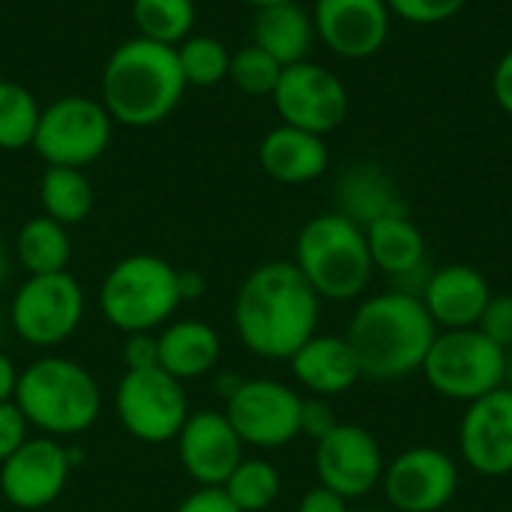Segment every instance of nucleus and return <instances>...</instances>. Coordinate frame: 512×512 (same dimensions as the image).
I'll return each instance as SVG.
<instances>
[{
  "label": "nucleus",
  "instance_id": "cd10ccee",
  "mask_svg": "<svg viewBox=\"0 0 512 512\" xmlns=\"http://www.w3.org/2000/svg\"><path fill=\"white\" fill-rule=\"evenodd\" d=\"M195 0H132V24L141 39L180 45L195 27Z\"/></svg>",
  "mask_w": 512,
  "mask_h": 512
},
{
  "label": "nucleus",
  "instance_id": "e433bc0d",
  "mask_svg": "<svg viewBox=\"0 0 512 512\" xmlns=\"http://www.w3.org/2000/svg\"><path fill=\"white\" fill-rule=\"evenodd\" d=\"M126 369H153L159 366V342L153 333H129L123 345Z\"/></svg>",
  "mask_w": 512,
  "mask_h": 512
},
{
  "label": "nucleus",
  "instance_id": "37998d69",
  "mask_svg": "<svg viewBox=\"0 0 512 512\" xmlns=\"http://www.w3.org/2000/svg\"><path fill=\"white\" fill-rule=\"evenodd\" d=\"M9 270H12V264H9V249H6V243L0 240V288H3L6 279H9Z\"/></svg>",
  "mask_w": 512,
  "mask_h": 512
},
{
  "label": "nucleus",
  "instance_id": "dca6fc26",
  "mask_svg": "<svg viewBox=\"0 0 512 512\" xmlns=\"http://www.w3.org/2000/svg\"><path fill=\"white\" fill-rule=\"evenodd\" d=\"M462 462L480 477H512V390L498 387L495 393L471 402L459 423Z\"/></svg>",
  "mask_w": 512,
  "mask_h": 512
},
{
  "label": "nucleus",
  "instance_id": "c03bdc74",
  "mask_svg": "<svg viewBox=\"0 0 512 512\" xmlns=\"http://www.w3.org/2000/svg\"><path fill=\"white\" fill-rule=\"evenodd\" d=\"M504 387L512 390V348L504 354Z\"/></svg>",
  "mask_w": 512,
  "mask_h": 512
},
{
  "label": "nucleus",
  "instance_id": "c85d7f7f",
  "mask_svg": "<svg viewBox=\"0 0 512 512\" xmlns=\"http://www.w3.org/2000/svg\"><path fill=\"white\" fill-rule=\"evenodd\" d=\"M222 492L240 512H264L276 504L282 492V477L276 465H270L267 459H243L225 480Z\"/></svg>",
  "mask_w": 512,
  "mask_h": 512
},
{
  "label": "nucleus",
  "instance_id": "4c0bfd02",
  "mask_svg": "<svg viewBox=\"0 0 512 512\" xmlns=\"http://www.w3.org/2000/svg\"><path fill=\"white\" fill-rule=\"evenodd\" d=\"M174 512H240L222 489H198L180 501Z\"/></svg>",
  "mask_w": 512,
  "mask_h": 512
},
{
  "label": "nucleus",
  "instance_id": "a18cd8bd",
  "mask_svg": "<svg viewBox=\"0 0 512 512\" xmlns=\"http://www.w3.org/2000/svg\"><path fill=\"white\" fill-rule=\"evenodd\" d=\"M246 3H252L255 9H264V6H276V3H294V0H246Z\"/></svg>",
  "mask_w": 512,
  "mask_h": 512
},
{
  "label": "nucleus",
  "instance_id": "473e14b6",
  "mask_svg": "<svg viewBox=\"0 0 512 512\" xmlns=\"http://www.w3.org/2000/svg\"><path fill=\"white\" fill-rule=\"evenodd\" d=\"M390 15L405 21V24H420V27H435L444 21H453L468 0H387Z\"/></svg>",
  "mask_w": 512,
  "mask_h": 512
},
{
  "label": "nucleus",
  "instance_id": "79ce46f5",
  "mask_svg": "<svg viewBox=\"0 0 512 512\" xmlns=\"http://www.w3.org/2000/svg\"><path fill=\"white\" fill-rule=\"evenodd\" d=\"M204 294V276L195 270H183L180 273V297L183 300H198Z\"/></svg>",
  "mask_w": 512,
  "mask_h": 512
},
{
  "label": "nucleus",
  "instance_id": "6e6552de",
  "mask_svg": "<svg viewBox=\"0 0 512 512\" xmlns=\"http://www.w3.org/2000/svg\"><path fill=\"white\" fill-rule=\"evenodd\" d=\"M111 132L114 120L105 111L102 99L72 93L42 108L33 150L45 159V165L84 168L108 150Z\"/></svg>",
  "mask_w": 512,
  "mask_h": 512
},
{
  "label": "nucleus",
  "instance_id": "b1692460",
  "mask_svg": "<svg viewBox=\"0 0 512 512\" xmlns=\"http://www.w3.org/2000/svg\"><path fill=\"white\" fill-rule=\"evenodd\" d=\"M315 39L318 36H315V24H312V12H306L297 0L264 6L255 12L252 45L264 48L282 66H294V63L309 60Z\"/></svg>",
  "mask_w": 512,
  "mask_h": 512
},
{
  "label": "nucleus",
  "instance_id": "49530a36",
  "mask_svg": "<svg viewBox=\"0 0 512 512\" xmlns=\"http://www.w3.org/2000/svg\"><path fill=\"white\" fill-rule=\"evenodd\" d=\"M6 330H9V315L0 309V342H3V336H6Z\"/></svg>",
  "mask_w": 512,
  "mask_h": 512
},
{
  "label": "nucleus",
  "instance_id": "58836bf2",
  "mask_svg": "<svg viewBox=\"0 0 512 512\" xmlns=\"http://www.w3.org/2000/svg\"><path fill=\"white\" fill-rule=\"evenodd\" d=\"M492 96L498 108L512 117V48L501 54V60L492 69Z\"/></svg>",
  "mask_w": 512,
  "mask_h": 512
},
{
  "label": "nucleus",
  "instance_id": "f8f14e48",
  "mask_svg": "<svg viewBox=\"0 0 512 512\" xmlns=\"http://www.w3.org/2000/svg\"><path fill=\"white\" fill-rule=\"evenodd\" d=\"M270 99L282 123L315 132L321 138L339 129L351 111V96L345 81L312 60L285 66Z\"/></svg>",
  "mask_w": 512,
  "mask_h": 512
},
{
  "label": "nucleus",
  "instance_id": "c756f323",
  "mask_svg": "<svg viewBox=\"0 0 512 512\" xmlns=\"http://www.w3.org/2000/svg\"><path fill=\"white\" fill-rule=\"evenodd\" d=\"M39 114L42 108L36 96L24 84L0 78V150L33 147Z\"/></svg>",
  "mask_w": 512,
  "mask_h": 512
},
{
  "label": "nucleus",
  "instance_id": "2f4dec72",
  "mask_svg": "<svg viewBox=\"0 0 512 512\" xmlns=\"http://www.w3.org/2000/svg\"><path fill=\"white\" fill-rule=\"evenodd\" d=\"M282 69L285 66L279 60H273L264 48L246 45L231 54L228 78L249 96H273V90L282 78Z\"/></svg>",
  "mask_w": 512,
  "mask_h": 512
},
{
  "label": "nucleus",
  "instance_id": "f3484780",
  "mask_svg": "<svg viewBox=\"0 0 512 512\" xmlns=\"http://www.w3.org/2000/svg\"><path fill=\"white\" fill-rule=\"evenodd\" d=\"M315 36L345 60H366L378 54L390 36L387 0H315Z\"/></svg>",
  "mask_w": 512,
  "mask_h": 512
},
{
  "label": "nucleus",
  "instance_id": "f03ea898",
  "mask_svg": "<svg viewBox=\"0 0 512 512\" xmlns=\"http://www.w3.org/2000/svg\"><path fill=\"white\" fill-rule=\"evenodd\" d=\"M435 336L438 327L423 300L396 288L363 297L345 333L363 378L372 381H402L420 372Z\"/></svg>",
  "mask_w": 512,
  "mask_h": 512
},
{
  "label": "nucleus",
  "instance_id": "7c9ffc66",
  "mask_svg": "<svg viewBox=\"0 0 512 512\" xmlns=\"http://www.w3.org/2000/svg\"><path fill=\"white\" fill-rule=\"evenodd\" d=\"M177 60L186 84L192 87H216L228 78L231 51L222 39L207 33H192L177 45Z\"/></svg>",
  "mask_w": 512,
  "mask_h": 512
},
{
  "label": "nucleus",
  "instance_id": "aec40b11",
  "mask_svg": "<svg viewBox=\"0 0 512 512\" xmlns=\"http://www.w3.org/2000/svg\"><path fill=\"white\" fill-rule=\"evenodd\" d=\"M420 300L438 330H468L480 324L492 285L471 264H444L429 273Z\"/></svg>",
  "mask_w": 512,
  "mask_h": 512
},
{
  "label": "nucleus",
  "instance_id": "de8ad7c7",
  "mask_svg": "<svg viewBox=\"0 0 512 512\" xmlns=\"http://www.w3.org/2000/svg\"><path fill=\"white\" fill-rule=\"evenodd\" d=\"M357 512H384V510H357Z\"/></svg>",
  "mask_w": 512,
  "mask_h": 512
},
{
  "label": "nucleus",
  "instance_id": "9d476101",
  "mask_svg": "<svg viewBox=\"0 0 512 512\" xmlns=\"http://www.w3.org/2000/svg\"><path fill=\"white\" fill-rule=\"evenodd\" d=\"M114 408L123 429L144 444L174 441L189 417L183 381L165 369H126L117 384Z\"/></svg>",
  "mask_w": 512,
  "mask_h": 512
},
{
  "label": "nucleus",
  "instance_id": "20e7f679",
  "mask_svg": "<svg viewBox=\"0 0 512 512\" xmlns=\"http://www.w3.org/2000/svg\"><path fill=\"white\" fill-rule=\"evenodd\" d=\"M294 264L321 300L348 303L366 294L372 282V255L366 231L342 213L309 219L294 243Z\"/></svg>",
  "mask_w": 512,
  "mask_h": 512
},
{
  "label": "nucleus",
  "instance_id": "5701e85b",
  "mask_svg": "<svg viewBox=\"0 0 512 512\" xmlns=\"http://www.w3.org/2000/svg\"><path fill=\"white\" fill-rule=\"evenodd\" d=\"M159 369L174 375L177 381L204 378L216 369L222 357L219 333L204 321H174L159 336Z\"/></svg>",
  "mask_w": 512,
  "mask_h": 512
},
{
  "label": "nucleus",
  "instance_id": "412c9836",
  "mask_svg": "<svg viewBox=\"0 0 512 512\" xmlns=\"http://www.w3.org/2000/svg\"><path fill=\"white\" fill-rule=\"evenodd\" d=\"M258 162L264 174L285 186H303L330 168V147L321 135L279 123L270 129L258 147Z\"/></svg>",
  "mask_w": 512,
  "mask_h": 512
},
{
  "label": "nucleus",
  "instance_id": "72a5a7b5",
  "mask_svg": "<svg viewBox=\"0 0 512 512\" xmlns=\"http://www.w3.org/2000/svg\"><path fill=\"white\" fill-rule=\"evenodd\" d=\"M477 330H483L504 351L512 348V294H492Z\"/></svg>",
  "mask_w": 512,
  "mask_h": 512
},
{
  "label": "nucleus",
  "instance_id": "ddd939ff",
  "mask_svg": "<svg viewBox=\"0 0 512 512\" xmlns=\"http://www.w3.org/2000/svg\"><path fill=\"white\" fill-rule=\"evenodd\" d=\"M381 489L396 512H444L459 492V465L438 447H408L384 465Z\"/></svg>",
  "mask_w": 512,
  "mask_h": 512
},
{
  "label": "nucleus",
  "instance_id": "6ab92c4d",
  "mask_svg": "<svg viewBox=\"0 0 512 512\" xmlns=\"http://www.w3.org/2000/svg\"><path fill=\"white\" fill-rule=\"evenodd\" d=\"M363 231H366L372 267L381 270L393 282L396 291L420 297L432 273L426 264V237L420 225L405 210H399V213L375 219Z\"/></svg>",
  "mask_w": 512,
  "mask_h": 512
},
{
  "label": "nucleus",
  "instance_id": "4468645a",
  "mask_svg": "<svg viewBox=\"0 0 512 512\" xmlns=\"http://www.w3.org/2000/svg\"><path fill=\"white\" fill-rule=\"evenodd\" d=\"M384 465L387 459L378 438L357 423H339L330 435L315 441L318 486L333 489L345 501L372 495L381 486Z\"/></svg>",
  "mask_w": 512,
  "mask_h": 512
},
{
  "label": "nucleus",
  "instance_id": "ea45409f",
  "mask_svg": "<svg viewBox=\"0 0 512 512\" xmlns=\"http://www.w3.org/2000/svg\"><path fill=\"white\" fill-rule=\"evenodd\" d=\"M297 512H351L348 510V501L342 495H336L333 489L327 486H315L309 489L303 498H300V507Z\"/></svg>",
  "mask_w": 512,
  "mask_h": 512
},
{
  "label": "nucleus",
  "instance_id": "a878e982",
  "mask_svg": "<svg viewBox=\"0 0 512 512\" xmlns=\"http://www.w3.org/2000/svg\"><path fill=\"white\" fill-rule=\"evenodd\" d=\"M39 204L48 219L69 228L93 213L96 192L84 168L48 165L39 177Z\"/></svg>",
  "mask_w": 512,
  "mask_h": 512
},
{
  "label": "nucleus",
  "instance_id": "4be33fe9",
  "mask_svg": "<svg viewBox=\"0 0 512 512\" xmlns=\"http://www.w3.org/2000/svg\"><path fill=\"white\" fill-rule=\"evenodd\" d=\"M288 363L297 384L312 396H324V399L342 396L363 381L357 354L345 336L315 333Z\"/></svg>",
  "mask_w": 512,
  "mask_h": 512
},
{
  "label": "nucleus",
  "instance_id": "39448f33",
  "mask_svg": "<svg viewBox=\"0 0 512 512\" xmlns=\"http://www.w3.org/2000/svg\"><path fill=\"white\" fill-rule=\"evenodd\" d=\"M12 402L21 408L24 420L48 438H69L87 432L99 420L102 393L81 363L42 357L18 372Z\"/></svg>",
  "mask_w": 512,
  "mask_h": 512
},
{
  "label": "nucleus",
  "instance_id": "423d86ee",
  "mask_svg": "<svg viewBox=\"0 0 512 512\" xmlns=\"http://www.w3.org/2000/svg\"><path fill=\"white\" fill-rule=\"evenodd\" d=\"M180 303V270L165 258L144 252L120 258L99 288V309L105 321L126 336L153 333L177 312Z\"/></svg>",
  "mask_w": 512,
  "mask_h": 512
},
{
  "label": "nucleus",
  "instance_id": "a19ab883",
  "mask_svg": "<svg viewBox=\"0 0 512 512\" xmlns=\"http://www.w3.org/2000/svg\"><path fill=\"white\" fill-rule=\"evenodd\" d=\"M15 384H18V369L0 348V402H9L15 396Z\"/></svg>",
  "mask_w": 512,
  "mask_h": 512
},
{
  "label": "nucleus",
  "instance_id": "7ed1b4c3",
  "mask_svg": "<svg viewBox=\"0 0 512 512\" xmlns=\"http://www.w3.org/2000/svg\"><path fill=\"white\" fill-rule=\"evenodd\" d=\"M186 87L177 48L141 36L120 42L102 69V105L114 123L132 129L162 123Z\"/></svg>",
  "mask_w": 512,
  "mask_h": 512
},
{
  "label": "nucleus",
  "instance_id": "393cba45",
  "mask_svg": "<svg viewBox=\"0 0 512 512\" xmlns=\"http://www.w3.org/2000/svg\"><path fill=\"white\" fill-rule=\"evenodd\" d=\"M336 204H339L336 213L348 216L360 228L372 225L381 216L405 210L402 198H399V189H396V180L375 162L354 165L339 177Z\"/></svg>",
  "mask_w": 512,
  "mask_h": 512
},
{
  "label": "nucleus",
  "instance_id": "bb28decb",
  "mask_svg": "<svg viewBox=\"0 0 512 512\" xmlns=\"http://www.w3.org/2000/svg\"><path fill=\"white\" fill-rule=\"evenodd\" d=\"M15 255L30 276L63 273L72 258V240L66 225L48 219L45 213L27 219L15 237Z\"/></svg>",
  "mask_w": 512,
  "mask_h": 512
},
{
  "label": "nucleus",
  "instance_id": "0eeeda50",
  "mask_svg": "<svg viewBox=\"0 0 512 512\" xmlns=\"http://www.w3.org/2000/svg\"><path fill=\"white\" fill-rule=\"evenodd\" d=\"M504 354L477 327L438 330L420 372L441 399L471 405L504 387Z\"/></svg>",
  "mask_w": 512,
  "mask_h": 512
},
{
  "label": "nucleus",
  "instance_id": "1a4fd4ad",
  "mask_svg": "<svg viewBox=\"0 0 512 512\" xmlns=\"http://www.w3.org/2000/svg\"><path fill=\"white\" fill-rule=\"evenodd\" d=\"M9 327L33 348L66 342L84 318V291L72 273L27 276L9 303Z\"/></svg>",
  "mask_w": 512,
  "mask_h": 512
},
{
  "label": "nucleus",
  "instance_id": "9b49d317",
  "mask_svg": "<svg viewBox=\"0 0 512 512\" xmlns=\"http://www.w3.org/2000/svg\"><path fill=\"white\" fill-rule=\"evenodd\" d=\"M303 396L273 378L240 381L225 399V417L246 447L279 450L300 435Z\"/></svg>",
  "mask_w": 512,
  "mask_h": 512
},
{
  "label": "nucleus",
  "instance_id": "c9c22d12",
  "mask_svg": "<svg viewBox=\"0 0 512 512\" xmlns=\"http://www.w3.org/2000/svg\"><path fill=\"white\" fill-rule=\"evenodd\" d=\"M27 420L21 414V408L9 399L0 402V465L27 441Z\"/></svg>",
  "mask_w": 512,
  "mask_h": 512
},
{
  "label": "nucleus",
  "instance_id": "a211bd4d",
  "mask_svg": "<svg viewBox=\"0 0 512 512\" xmlns=\"http://www.w3.org/2000/svg\"><path fill=\"white\" fill-rule=\"evenodd\" d=\"M177 441L183 471L201 489H222L234 468L243 462V441L228 423L225 411H195L186 417Z\"/></svg>",
  "mask_w": 512,
  "mask_h": 512
},
{
  "label": "nucleus",
  "instance_id": "09e8293b",
  "mask_svg": "<svg viewBox=\"0 0 512 512\" xmlns=\"http://www.w3.org/2000/svg\"><path fill=\"white\" fill-rule=\"evenodd\" d=\"M444 512H447V510H444Z\"/></svg>",
  "mask_w": 512,
  "mask_h": 512
},
{
  "label": "nucleus",
  "instance_id": "f257e3e1",
  "mask_svg": "<svg viewBox=\"0 0 512 512\" xmlns=\"http://www.w3.org/2000/svg\"><path fill=\"white\" fill-rule=\"evenodd\" d=\"M318 315L321 297L294 261L255 267L234 300V330L264 360H291L318 333Z\"/></svg>",
  "mask_w": 512,
  "mask_h": 512
},
{
  "label": "nucleus",
  "instance_id": "2eb2a0df",
  "mask_svg": "<svg viewBox=\"0 0 512 512\" xmlns=\"http://www.w3.org/2000/svg\"><path fill=\"white\" fill-rule=\"evenodd\" d=\"M72 471V456L54 438H27L0 465V492L18 510H42L60 498Z\"/></svg>",
  "mask_w": 512,
  "mask_h": 512
},
{
  "label": "nucleus",
  "instance_id": "f704fd0d",
  "mask_svg": "<svg viewBox=\"0 0 512 512\" xmlns=\"http://www.w3.org/2000/svg\"><path fill=\"white\" fill-rule=\"evenodd\" d=\"M336 426H339V420H336V411H333L330 399H324V396L303 399V408H300V435H306L312 441H321Z\"/></svg>",
  "mask_w": 512,
  "mask_h": 512
}]
</instances>
